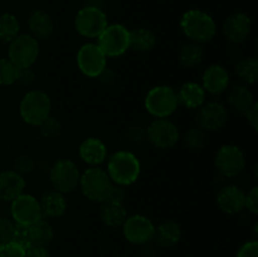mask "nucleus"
I'll return each instance as SVG.
<instances>
[{
  "mask_svg": "<svg viewBox=\"0 0 258 257\" xmlns=\"http://www.w3.org/2000/svg\"><path fill=\"white\" fill-rule=\"evenodd\" d=\"M144 106L153 117L169 118L179 107L176 90L168 85L155 86L146 93Z\"/></svg>",
  "mask_w": 258,
  "mask_h": 257,
  "instance_id": "4",
  "label": "nucleus"
},
{
  "mask_svg": "<svg viewBox=\"0 0 258 257\" xmlns=\"http://www.w3.org/2000/svg\"><path fill=\"white\" fill-rule=\"evenodd\" d=\"M228 120V111L223 103L218 101H208L196 110V126L206 133L221 130Z\"/></svg>",
  "mask_w": 258,
  "mask_h": 257,
  "instance_id": "14",
  "label": "nucleus"
},
{
  "mask_svg": "<svg viewBox=\"0 0 258 257\" xmlns=\"http://www.w3.org/2000/svg\"><path fill=\"white\" fill-rule=\"evenodd\" d=\"M244 209L252 214L258 213V188L253 186L246 193V199H244Z\"/></svg>",
  "mask_w": 258,
  "mask_h": 257,
  "instance_id": "41",
  "label": "nucleus"
},
{
  "mask_svg": "<svg viewBox=\"0 0 258 257\" xmlns=\"http://www.w3.org/2000/svg\"><path fill=\"white\" fill-rule=\"evenodd\" d=\"M141 247H143V249H141V257H155V249L150 246V243Z\"/></svg>",
  "mask_w": 258,
  "mask_h": 257,
  "instance_id": "47",
  "label": "nucleus"
},
{
  "mask_svg": "<svg viewBox=\"0 0 258 257\" xmlns=\"http://www.w3.org/2000/svg\"><path fill=\"white\" fill-rule=\"evenodd\" d=\"M234 73L244 85H254L258 81V60L256 57H247L239 60Z\"/></svg>",
  "mask_w": 258,
  "mask_h": 257,
  "instance_id": "30",
  "label": "nucleus"
},
{
  "mask_svg": "<svg viewBox=\"0 0 258 257\" xmlns=\"http://www.w3.org/2000/svg\"><path fill=\"white\" fill-rule=\"evenodd\" d=\"M39 134L44 139H57L62 133V122L57 117L50 115L49 117L45 118L39 126Z\"/></svg>",
  "mask_w": 258,
  "mask_h": 257,
  "instance_id": "34",
  "label": "nucleus"
},
{
  "mask_svg": "<svg viewBox=\"0 0 258 257\" xmlns=\"http://www.w3.org/2000/svg\"><path fill=\"white\" fill-rule=\"evenodd\" d=\"M9 204L10 217L15 224L29 227L30 224L43 218L39 201L32 194L22 193Z\"/></svg>",
  "mask_w": 258,
  "mask_h": 257,
  "instance_id": "15",
  "label": "nucleus"
},
{
  "mask_svg": "<svg viewBox=\"0 0 258 257\" xmlns=\"http://www.w3.org/2000/svg\"><path fill=\"white\" fill-rule=\"evenodd\" d=\"M24 257H52L47 247L30 246L25 249Z\"/></svg>",
  "mask_w": 258,
  "mask_h": 257,
  "instance_id": "45",
  "label": "nucleus"
},
{
  "mask_svg": "<svg viewBox=\"0 0 258 257\" xmlns=\"http://www.w3.org/2000/svg\"><path fill=\"white\" fill-rule=\"evenodd\" d=\"M28 232H29L30 246L48 247V244L52 243L53 238H54L53 226L49 223L48 219L44 218L30 224L28 227Z\"/></svg>",
  "mask_w": 258,
  "mask_h": 257,
  "instance_id": "28",
  "label": "nucleus"
},
{
  "mask_svg": "<svg viewBox=\"0 0 258 257\" xmlns=\"http://www.w3.org/2000/svg\"><path fill=\"white\" fill-rule=\"evenodd\" d=\"M126 189L125 186L117 185V184H113L112 188H111L110 194H108L107 199L106 201H112V202H117V203H123L126 199Z\"/></svg>",
  "mask_w": 258,
  "mask_h": 257,
  "instance_id": "43",
  "label": "nucleus"
},
{
  "mask_svg": "<svg viewBox=\"0 0 258 257\" xmlns=\"http://www.w3.org/2000/svg\"><path fill=\"white\" fill-rule=\"evenodd\" d=\"M251 18L242 12H236L229 15L223 24V34L228 42L241 44L251 34Z\"/></svg>",
  "mask_w": 258,
  "mask_h": 257,
  "instance_id": "17",
  "label": "nucleus"
},
{
  "mask_svg": "<svg viewBox=\"0 0 258 257\" xmlns=\"http://www.w3.org/2000/svg\"><path fill=\"white\" fill-rule=\"evenodd\" d=\"M98 216H100L101 222L106 227L110 228H117L121 227L127 218V211L123 203H117L112 201H103L100 203V209H98Z\"/></svg>",
  "mask_w": 258,
  "mask_h": 257,
  "instance_id": "24",
  "label": "nucleus"
},
{
  "mask_svg": "<svg viewBox=\"0 0 258 257\" xmlns=\"http://www.w3.org/2000/svg\"><path fill=\"white\" fill-rule=\"evenodd\" d=\"M236 257H258V242L256 239L244 242L237 251Z\"/></svg>",
  "mask_w": 258,
  "mask_h": 257,
  "instance_id": "42",
  "label": "nucleus"
},
{
  "mask_svg": "<svg viewBox=\"0 0 258 257\" xmlns=\"http://www.w3.org/2000/svg\"><path fill=\"white\" fill-rule=\"evenodd\" d=\"M179 106L190 110L201 107L207 98V92L198 82H185L176 90Z\"/></svg>",
  "mask_w": 258,
  "mask_h": 257,
  "instance_id": "23",
  "label": "nucleus"
},
{
  "mask_svg": "<svg viewBox=\"0 0 258 257\" xmlns=\"http://www.w3.org/2000/svg\"><path fill=\"white\" fill-rule=\"evenodd\" d=\"M107 171L111 181L121 186H130L139 180L141 163L138 156L127 150H120L107 156Z\"/></svg>",
  "mask_w": 258,
  "mask_h": 257,
  "instance_id": "1",
  "label": "nucleus"
},
{
  "mask_svg": "<svg viewBox=\"0 0 258 257\" xmlns=\"http://www.w3.org/2000/svg\"><path fill=\"white\" fill-rule=\"evenodd\" d=\"M97 80L100 81V83H102L103 86H112L113 83L117 80V76H116V72L111 68L106 67L102 72L98 75Z\"/></svg>",
  "mask_w": 258,
  "mask_h": 257,
  "instance_id": "44",
  "label": "nucleus"
},
{
  "mask_svg": "<svg viewBox=\"0 0 258 257\" xmlns=\"http://www.w3.org/2000/svg\"><path fill=\"white\" fill-rule=\"evenodd\" d=\"M231 83L228 70L222 65H211L202 75V87L212 96H219L226 92Z\"/></svg>",
  "mask_w": 258,
  "mask_h": 257,
  "instance_id": "18",
  "label": "nucleus"
},
{
  "mask_svg": "<svg viewBox=\"0 0 258 257\" xmlns=\"http://www.w3.org/2000/svg\"><path fill=\"white\" fill-rule=\"evenodd\" d=\"M146 140L156 149L168 150L179 143L180 131L169 118H155L146 127Z\"/></svg>",
  "mask_w": 258,
  "mask_h": 257,
  "instance_id": "11",
  "label": "nucleus"
},
{
  "mask_svg": "<svg viewBox=\"0 0 258 257\" xmlns=\"http://www.w3.org/2000/svg\"><path fill=\"white\" fill-rule=\"evenodd\" d=\"M15 222L8 217H0V243L13 241L15 232Z\"/></svg>",
  "mask_w": 258,
  "mask_h": 257,
  "instance_id": "36",
  "label": "nucleus"
},
{
  "mask_svg": "<svg viewBox=\"0 0 258 257\" xmlns=\"http://www.w3.org/2000/svg\"><path fill=\"white\" fill-rule=\"evenodd\" d=\"M20 34V23L12 13L0 14V42L9 44Z\"/></svg>",
  "mask_w": 258,
  "mask_h": 257,
  "instance_id": "31",
  "label": "nucleus"
},
{
  "mask_svg": "<svg viewBox=\"0 0 258 257\" xmlns=\"http://www.w3.org/2000/svg\"><path fill=\"white\" fill-rule=\"evenodd\" d=\"M25 179L17 171L9 170L0 171V202L10 203L17 197L24 193Z\"/></svg>",
  "mask_w": 258,
  "mask_h": 257,
  "instance_id": "21",
  "label": "nucleus"
},
{
  "mask_svg": "<svg viewBox=\"0 0 258 257\" xmlns=\"http://www.w3.org/2000/svg\"><path fill=\"white\" fill-rule=\"evenodd\" d=\"M76 63L82 75L88 78H97L107 67V57L103 54L97 43H85L76 54Z\"/></svg>",
  "mask_w": 258,
  "mask_h": 257,
  "instance_id": "13",
  "label": "nucleus"
},
{
  "mask_svg": "<svg viewBox=\"0 0 258 257\" xmlns=\"http://www.w3.org/2000/svg\"><path fill=\"white\" fill-rule=\"evenodd\" d=\"M40 53L39 40L30 34H19L8 44V59L18 68L33 67Z\"/></svg>",
  "mask_w": 258,
  "mask_h": 257,
  "instance_id": "7",
  "label": "nucleus"
},
{
  "mask_svg": "<svg viewBox=\"0 0 258 257\" xmlns=\"http://www.w3.org/2000/svg\"><path fill=\"white\" fill-rule=\"evenodd\" d=\"M181 238V228L176 222H161L158 227L155 226L154 239L155 244L160 248H171L179 243Z\"/></svg>",
  "mask_w": 258,
  "mask_h": 257,
  "instance_id": "25",
  "label": "nucleus"
},
{
  "mask_svg": "<svg viewBox=\"0 0 258 257\" xmlns=\"http://www.w3.org/2000/svg\"><path fill=\"white\" fill-rule=\"evenodd\" d=\"M204 58L203 44L196 42H188L180 48L178 59L183 67L194 68L202 63Z\"/></svg>",
  "mask_w": 258,
  "mask_h": 257,
  "instance_id": "29",
  "label": "nucleus"
},
{
  "mask_svg": "<svg viewBox=\"0 0 258 257\" xmlns=\"http://www.w3.org/2000/svg\"><path fill=\"white\" fill-rule=\"evenodd\" d=\"M246 191L236 184H224L217 193V206L223 213L234 216L244 209Z\"/></svg>",
  "mask_w": 258,
  "mask_h": 257,
  "instance_id": "16",
  "label": "nucleus"
},
{
  "mask_svg": "<svg viewBox=\"0 0 258 257\" xmlns=\"http://www.w3.org/2000/svg\"><path fill=\"white\" fill-rule=\"evenodd\" d=\"M128 38L130 30L120 23H113L105 28L96 43L106 57L117 58L128 50Z\"/></svg>",
  "mask_w": 258,
  "mask_h": 257,
  "instance_id": "8",
  "label": "nucleus"
},
{
  "mask_svg": "<svg viewBox=\"0 0 258 257\" xmlns=\"http://www.w3.org/2000/svg\"><path fill=\"white\" fill-rule=\"evenodd\" d=\"M180 28L190 42L208 43L216 37L217 24L213 17L199 9H190L183 14Z\"/></svg>",
  "mask_w": 258,
  "mask_h": 257,
  "instance_id": "2",
  "label": "nucleus"
},
{
  "mask_svg": "<svg viewBox=\"0 0 258 257\" xmlns=\"http://www.w3.org/2000/svg\"><path fill=\"white\" fill-rule=\"evenodd\" d=\"M112 185L113 183L106 169L100 166H90L81 174L78 188L88 201L100 204L107 199Z\"/></svg>",
  "mask_w": 258,
  "mask_h": 257,
  "instance_id": "5",
  "label": "nucleus"
},
{
  "mask_svg": "<svg viewBox=\"0 0 258 257\" xmlns=\"http://www.w3.org/2000/svg\"><path fill=\"white\" fill-rule=\"evenodd\" d=\"M52 112L49 95L42 90H30L19 103V115L27 125L38 127Z\"/></svg>",
  "mask_w": 258,
  "mask_h": 257,
  "instance_id": "3",
  "label": "nucleus"
},
{
  "mask_svg": "<svg viewBox=\"0 0 258 257\" xmlns=\"http://www.w3.org/2000/svg\"><path fill=\"white\" fill-rule=\"evenodd\" d=\"M214 166L224 179L236 178L241 175L246 168V156L239 146L226 144L221 146L214 156Z\"/></svg>",
  "mask_w": 258,
  "mask_h": 257,
  "instance_id": "9",
  "label": "nucleus"
},
{
  "mask_svg": "<svg viewBox=\"0 0 258 257\" xmlns=\"http://www.w3.org/2000/svg\"><path fill=\"white\" fill-rule=\"evenodd\" d=\"M78 155L81 160L90 166H100L107 160L108 151L106 144L100 138L90 136L80 144Z\"/></svg>",
  "mask_w": 258,
  "mask_h": 257,
  "instance_id": "20",
  "label": "nucleus"
},
{
  "mask_svg": "<svg viewBox=\"0 0 258 257\" xmlns=\"http://www.w3.org/2000/svg\"><path fill=\"white\" fill-rule=\"evenodd\" d=\"M81 170L71 159H58L49 168L52 188L63 194L73 193L80 186Z\"/></svg>",
  "mask_w": 258,
  "mask_h": 257,
  "instance_id": "6",
  "label": "nucleus"
},
{
  "mask_svg": "<svg viewBox=\"0 0 258 257\" xmlns=\"http://www.w3.org/2000/svg\"><path fill=\"white\" fill-rule=\"evenodd\" d=\"M29 34L37 40H47L54 32V23L50 15L42 9H34L27 20Z\"/></svg>",
  "mask_w": 258,
  "mask_h": 257,
  "instance_id": "22",
  "label": "nucleus"
},
{
  "mask_svg": "<svg viewBox=\"0 0 258 257\" xmlns=\"http://www.w3.org/2000/svg\"><path fill=\"white\" fill-rule=\"evenodd\" d=\"M25 249L15 242L0 243V257H24Z\"/></svg>",
  "mask_w": 258,
  "mask_h": 257,
  "instance_id": "38",
  "label": "nucleus"
},
{
  "mask_svg": "<svg viewBox=\"0 0 258 257\" xmlns=\"http://www.w3.org/2000/svg\"><path fill=\"white\" fill-rule=\"evenodd\" d=\"M19 68L8 58H0V86H12L17 82Z\"/></svg>",
  "mask_w": 258,
  "mask_h": 257,
  "instance_id": "33",
  "label": "nucleus"
},
{
  "mask_svg": "<svg viewBox=\"0 0 258 257\" xmlns=\"http://www.w3.org/2000/svg\"><path fill=\"white\" fill-rule=\"evenodd\" d=\"M35 73L32 70V67L29 68H19L18 71V77H17V85L22 86V87H30L34 82Z\"/></svg>",
  "mask_w": 258,
  "mask_h": 257,
  "instance_id": "40",
  "label": "nucleus"
},
{
  "mask_svg": "<svg viewBox=\"0 0 258 257\" xmlns=\"http://www.w3.org/2000/svg\"><path fill=\"white\" fill-rule=\"evenodd\" d=\"M13 242H15V243H18L19 246H22L24 249H27L28 247H30V239H29V232H28V227L19 226V224H17V226H15V232H14V237H13Z\"/></svg>",
  "mask_w": 258,
  "mask_h": 257,
  "instance_id": "39",
  "label": "nucleus"
},
{
  "mask_svg": "<svg viewBox=\"0 0 258 257\" xmlns=\"http://www.w3.org/2000/svg\"><path fill=\"white\" fill-rule=\"evenodd\" d=\"M244 116H246L247 121L251 123L252 128H253V130H257V127H258V103L254 102L253 105H252V107L249 108L247 112H244Z\"/></svg>",
  "mask_w": 258,
  "mask_h": 257,
  "instance_id": "46",
  "label": "nucleus"
},
{
  "mask_svg": "<svg viewBox=\"0 0 258 257\" xmlns=\"http://www.w3.org/2000/svg\"><path fill=\"white\" fill-rule=\"evenodd\" d=\"M156 44V37L153 30L148 28H135L130 30V38H128V49L136 53L150 52Z\"/></svg>",
  "mask_w": 258,
  "mask_h": 257,
  "instance_id": "27",
  "label": "nucleus"
},
{
  "mask_svg": "<svg viewBox=\"0 0 258 257\" xmlns=\"http://www.w3.org/2000/svg\"><path fill=\"white\" fill-rule=\"evenodd\" d=\"M126 140L131 144H141L146 140V127L141 125H131L125 131Z\"/></svg>",
  "mask_w": 258,
  "mask_h": 257,
  "instance_id": "37",
  "label": "nucleus"
},
{
  "mask_svg": "<svg viewBox=\"0 0 258 257\" xmlns=\"http://www.w3.org/2000/svg\"><path fill=\"white\" fill-rule=\"evenodd\" d=\"M38 201H39L42 217L44 219L60 218V217L64 216L68 209L66 194L60 193L53 188L45 190Z\"/></svg>",
  "mask_w": 258,
  "mask_h": 257,
  "instance_id": "19",
  "label": "nucleus"
},
{
  "mask_svg": "<svg viewBox=\"0 0 258 257\" xmlns=\"http://www.w3.org/2000/svg\"><path fill=\"white\" fill-rule=\"evenodd\" d=\"M108 25L107 15L96 5H88L78 10L75 18V28L77 33L88 39H97Z\"/></svg>",
  "mask_w": 258,
  "mask_h": 257,
  "instance_id": "10",
  "label": "nucleus"
},
{
  "mask_svg": "<svg viewBox=\"0 0 258 257\" xmlns=\"http://www.w3.org/2000/svg\"><path fill=\"white\" fill-rule=\"evenodd\" d=\"M35 168H37L35 159L29 154H20L14 159V163H13V170L23 176L29 175L30 173L34 171Z\"/></svg>",
  "mask_w": 258,
  "mask_h": 257,
  "instance_id": "35",
  "label": "nucleus"
},
{
  "mask_svg": "<svg viewBox=\"0 0 258 257\" xmlns=\"http://www.w3.org/2000/svg\"><path fill=\"white\" fill-rule=\"evenodd\" d=\"M121 228L126 241L135 246H145L151 243L155 233V224L144 214L127 216Z\"/></svg>",
  "mask_w": 258,
  "mask_h": 257,
  "instance_id": "12",
  "label": "nucleus"
},
{
  "mask_svg": "<svg viewBox=\"0 0 258 257\" xmlns=\"http://www.w3.org/2000/svg\"><path fill=\"white\" fill-rule=\"evenodd\" d=\"M184 145L190 150H201L206 145V131L198 126H193L184 134Z\"/></svg>",
  "mask_w": 258,
  "mask_h": 257,
  "instance_id": "32",
  "label": "nucleus"
},
{
  "mask_svg": "<svg viewBox=\"0 0 258 257\" xmlns=\"http://www.w3.org/2000/svg\"><path fill=\"white\" fill-rule=\"evenodd\" d=\"M227 101L231 108L244 115V112H247L254 103V97L252 91L246 85H236L229 90Z\"/></svg>",
  "mask_w": 258,
  "mask_h": 257,
  "instance_id": "26",
  "label": "nucleus"
}]
</instances>
